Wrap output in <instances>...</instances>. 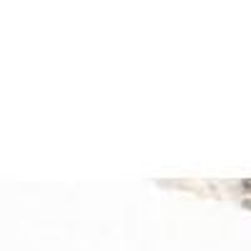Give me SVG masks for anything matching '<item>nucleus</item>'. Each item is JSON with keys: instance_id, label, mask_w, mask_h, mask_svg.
Instances as JSON below:
<instances>
[{"instance_id": "f257e3e1", "label": "nucleus", "mask_w": 251, "mask_h": 251, "mask_svg": "<svg viewBox=\"0 0 251 251\" xmlns=\"http://www.w3.org/2000/svg\"><path fill=\"white\" fill-rule=\"evenodd\" d=\"M244 186H246V188H251V181H246V184H244Z\"/></svg>"}]
</instances>
